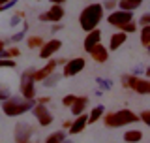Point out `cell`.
<instances>
[{"instance_id": "1", "label": "cell", "mask_w": 150, "mask_h": 143, "mask_svg": "<svg viewBox=\"0 0 150 143\" xmlns=\"http://www.w3.org/2000/svg\"><path fill=\"white\" fill-rule=\"evenodd\" d=\"M103 11H105L103 6L98 2L86 6L81 11V15H79V25H81V28L84 32H90L94 28H98V25H100L101 19H103Z\"/></svg>"}, {"instance_id": "2", "label": "cell", "mask_w": 150, "mask_h": 143, "mask_svg": "<svg viewBox=\"0 0 150 143\" xmlns=\"http://www.w3.org/2000/svg\"><path fill=\"white\" fill-rule=\"evenodd\" d=\"M34 104H36L34 100H26L23 96H9L2 102V111L8 117H19L23 113L30 111L34 107Z\"/></svg>"}, {"instance_id": "3", "label": "cell", "mask_w": 150, "mask_h": 143, "mask_svg": "<svg viewBox=\"0 0 150 143\" xmlns=\"http://www.w3.org/2000/svg\"><path fill=\"white\" fill-rule=\"evenodd\" d=\"M103 124L109 128H120V126H128L131 122H137L139 115L129 109H118V111H111V113H103Z\"/></svg>"}, {"instance_id": "4", "label": "cell", "mask_w": 150, "mask_h": 143, "mask_svg": "<svg viewBox=\"0 0 150 143\" xmlns=\"http://www.w3.org/2000/svg\"><path fill=\"white\" fill-rule=\"evenodd\" d=\"M34 68H26L25 72H23L21 75V87H19V90H21V96L26 98V100H34L36 98V89H34Z\"/></svg>"}, {"instance_id": "5", "label": "cell", "mask_w": 150, "mask_h": 143, "mask_svg": "<svg viewBox=\"0 0 150 143\" xmlns=\"http://www.w3.org/2000/svg\"><path fill=\"white\" fill-rule=\"evenodd\" d=\"M122 85L135 90L137 94H150V81L139 77V75H124L122 77Z\"/></svg>"}, {"instance_id": "6", "label": "cell", "mask_w": 150, "mask_h": 143, "mask_svg": "<svg viewBox=\"0 0 150 143\" xmlns=\"http://www.w3.org/2000/svg\"><path fill=\"white\" fill-rule=\"evenodd\" d=\"M32 134H34V128L28 122H17L15 132H13V139H15V143H30Z\"/></svg>"}, {"instance_id": "7", "label": "cell", "mask_w": 150, "mask_h": 143, "mask_svg": "<svg viewBox=\"0 0 150 143\" xmlns=\"http://www.w3.org/2000/svg\"><path fill=\"white\" fill-rule=\"evenodd\" d=\"M30 111L34 113V117L38 119V122H40L41 126H51L53 124V113H51L49 107H45L43 104H34V107H32Z\"/></svg>"}, {"instance_id": "8", "label": "cell", "mask_w": 150, "mask_h": 143, "mask_svg": "<svg viewBox=\"0 0 150 143\" xmlns=\"http://www.w3.org/2000/svg\"><path fill=\"white\" fill-rule=\"evenodd\" d=\"M129 21H133V11H124V9H112L107 17V23L112 26H120Z\"/></svg>"}, {"instance_id": "9", "label": "cell", "mask_w": 150, "mask_h": 143, "mask_svg": "<svg viewBox=\"0 0 150 143\" xmlns=\"http://www.w3.org/2000/svg\"><path fill=\"white\" fill-rule=\"evenodd\" d=\"M64 17V8L58 6V4H53L47 11L40 13V21H45V23H60V19Z\"/></svg>"}, {"instance_id": "10", "label": "cell", "mask_w": 150, "mask_h": 143, "mask_svg": "<svg viewBox=\"0 0 150 143\" xmlns=\"http://www.w3.org/2000/svg\"><path fill=\"white\" fill-rule=\"evenodd\" d=\"M83 68H84V59H83V56H75V59L66 60V62H64V75H66V77L77 75L79 72H83Z\"/></svg>"}, {"instance_id": "11", "label": "cell", "mask_w": 150, "mask_h": 143, "mask_svg": "<svg viewBox=\"0 0 150 143\" xmlns=\"http://www.w3.org/2000/svg\"><path fill=\"white\" fill-rule=\"evenodd\" d=\"M60 47H62V41H60V40H49V41H45V44L40 47V59H43V60L45 59H51V56H53Z\"/></svg>"}, {"instance_id": "12", "label": "cell", "mask_w": 150, "mask_h": 143, "mask_svg": "<svg viewBox=\"0 0 150 143\" xmlns=\"http://www.w3.org/2000/svg\"><path fill=\"white\" fill-rule=\"evenodd\" d=\"M86 119H88V115H86V113H81V115H77V117H75V121L71 122V124H69L68 132H69L71 136L79 134V132H83V130H84V126L88 124V122H86Z\"/></svg>"}, {"instance_id": "13", "label": "cell", "mask_w": 150, "mask_h": 143, "mask_svg": "<svg viewBox=\"0 0 150 143\" xmlns=\"http://www.w3.org/2000/svg\"><path fill=\"white\" fill-rule=\"evenodd\" d=\"M88 53H90V56L96 60V62H107V59H109V51H107V47L101 45V44L94 45Z\"/></svg>"}, {"instance_id": "14", "label": "cell", "mask_w": 150, "mask_h": 143, "mask_svg": "<svg viewBox=\"0 0 150 143\" xmlns=\"http://www.w3.org/2000/svg\"><path fill=\"white\" fill-rule=\"evenodd\" d=\"M101 41V30H98V28H94V30H90L86 34V38H84V51H90L94 45H98Z\"/></svg>"}, {"instance_id": "15", "label": "cell", "mask_w": 150, "mask_h": 143, "mask_svg": "<svg viewBox=\"0 0 150 143\" xmlns=\"http://www.w3.org/2000/svg\"><path fill=\"white\" fill-rule=\"evenodd\" d=\"M54 68H56V60H49L43 68H40V70L34 72V81H43L49 74H53Z\"/></svg>"}, {"instance_id": "16", "label": "cell", "mask_w": 150, "mask_h": 143, "mask_svg": "<svg viewBox=\"0 0 150 143\" xmlns=\"http://www.w3.org/2000/svg\"><path fill=\"white\" fill-rule=\"evenodd\" d=\"M86 107H88V98L86 96H75V102L69 106V109H71V113L75 117L81 115V113H84Z\"/></svg>"}, {"instance_id": "17", "label": "cell", "mask_w": 150, "mask_h": 143, "mask_svg": "<svg viewBox=\"0 0 150 143\" xmlns=\"http://www.w3.org/2000/svg\"><path fill=\"white\" fill-rule=\"evenodd\" d=\"M126 38H128V34L126 32H115V34L111 36V41H109V49L111 51H116L120 45H124V41H126Z\"/></svg>"}, {"instance_id": "18", "label": "cell", "mask_w": 150, "mask_h": 143, "mask_svg": "<svg viewBox=\"0 0 150 143\" xmlns=\"http://www.w3.org/2000/svg\"><path fill=\"white\" fill-rule=\"evenodd\" d=\"M141 4H143V0H118L116 6H118V9H124V11H133Z\"/></svg>"}, {"instance_id": "19", "label": "cell", "mask_w": 150, "mask_h": 143, "mask_svg": "<svg viewBox=\"0 0 150 143\" xmlns=\"http://www.w3.org/2000/svg\"><path fill=\"white\" fill-rule=\"evenodd\" d=\"M141 139H143V132L137 130V128L124 132V141H126V143H139Z\"/></svg>"}, {"instance_id": "20", "label": "cell", "mask_w": 150, "mask_h": 143, "mask_svg": "<svg viewBox=\"0 0 150 143\" xmlns=\"http://www.w3.org/2000/svg\"><path fill=\"white\" fill-rule=\"evenodd\" d=\"M103 113H105V107H103V106H96V107H92V111H90V115H88L86 122H90V124H92V122L100 121Z\"/></svg>"}, {"instance_id": "21", "label": "cell", "mask_w": 150, "mask_h": 143, "mask_svg": "<svg viewBox=\"0 0 150 143\" xmlns=\"http://www.w3.org/2000/svg\"><path fill=\"white\" fill-rule=\"evenodd\" d=\"M66 139V132L64 130H56L53 134H49L45 137V143H62Z\"/></svg>"}, {"instance_id": "22", "label": "cell", "mask_w": 150, "mask_h": 143, "mask_svg": "<svg viewBox=\"0 0 150 143\" xmlns=\"http://www.w3.org/2000/svg\"><path fill=\"white\" fill-rule=\"evenodd\" d=\"M141 44L144 47H150V25L141 26Z\"/></svg>"}, {"instance_id": "23", "label": "cell", "mask_w": 150, "mask_h": 143, "mask_svg": "<svg viewBox=\"0 0 150 143\" xmlns=\"http://www.w3.org/2000/svg\"><path fill=\"white\" fill-rule=\"evenodd\" d=\"M60 77H62L60 74H54V72H53V74H49V75L43 79V85H45V87H54V85L60 81Z\"/></svg>"}, {"instance_id": "24", "label": "cell", "mask_w": 150, "mask_h": 143, "mask_svg": "<svg viewBox=\"0 0 150 143\" xmlns=\"http://www.w3.org/2000/svg\"><path fill=\"white\" fill-rule=\"evenodd\" d=\"M26 44H28L30 49H36V47H41V45H43V38H41V36H30L26 40Z\"/></svg>"}, {"instance_id": "25", "label": "cell", "mask_w": 150, "mask_h": 143, "mask_svg": "<svg viewBox=\"0 0 150 143\" xmlns=\"http://www.w3.org/2000/svg\"><path fill=\"white\" fill-rule=\"evenodd\" d=\"M118 30H120V32H126V34H128V32H137V23H135V21L124 23V25L118 26Z\"/></svg>"}, {"instance_id": "26", "label": "cell", "mask_w": 150, "mask_h": 143, "mask_svg": "<svg viewBox=\"0 0 150 143\" xmlns=\"http://www.w3.org/2000/svg\"><path fill=\"white\" fill-rule=\"evenodd\" d=\"M11 96V90H9V87L6 83H0V102H4L6 98Z\"/></svg>"}, {"instance_id": "27", "label": "cell", "mask_w": 150, "mask_h": 143, "mask_svg": "<svg viewBox=\"0 0 150 143\" xmlns=\"http://www.w3.org/2000/svg\"><path fill=\"white\" fill-rule=\"evenodd\" d=\"M26 32H28V23H25V25H23V30H21V32H17V34L13 36L11 40H13V41L17 44V41H21L23 38H25V34H26Z\"/></svg>"}, {"instance_id": "28", "label": "cell", "mask_w": 150, "mask_h": 143, "mask_svg": "<svg viewBox=\"0 0 150 143\" xmlns=\"http://www.w3.org/2000/svg\"><path fill=\"white\" fill-rule=\"evenodd\" d=\"M15 60L11 59H0V68H15Z\"/></svg>"}, {"instance_id": "29", "label": "cell", "mask_w": 150, "mask_h": 143, "mask_svg": "<svg viewBox=\"0 0 150 143\" xmlns=\"http://www.w3.org/2000/svg\"><path fill=\"white\" fill-rule=\"evenodd\" d=\"M116 2H118V0H105L101 6H103V9H109V11H112V9L116 8Z\"/></svg>"}, {"instance_id": "30", "label": "cell", "mask_w": 150, "mask_h": 143, "mask_svg": "<svg viewBox=\"0 0 150 143\" xmlns=\"http://www.w3.org/2000/svg\"><path fill=\"white\" fill-rule=\"evenodd\" d=\"M139 25H141V26H148V25H150V13H144V15H141Z\"/></svg>"}, {"instance_id": "31", "label": "cell", "mask_w": 150, "mask_h": 143, "mask_svg": "<svg viewBox=\"0 0 150 143\" xmlns=\"http://www.w3.org/2000/svg\"><path fill=\"white\" fill-rule=\"evenodd\" d=\"M139 119L144 122V124H150V111H148V109H144V111L139 115Z\"/></svg>"}, {"instance_id": "32", "label": "cell", "mask_w": 150, "mask_h": 143, "mask_svg": "<svg viewBox=\"0 0 150 143\" xmlns=\"http://www.w3.org/2000/svg\"><path fill=\"white\" fill-rule=\"evenodd\" d=\"M73 102H75V94H68V96H64V100H62V104L66 107H69Z\"/></svg>"}, {"instance_id": "33", "label": "cell", "mask_w": 150, "mask_h": 143, "mask_svg": "<svg viewBox=\"0 0 150 143\" xmlns=\"http://www.w3.org/2000/svg\"><path fill=\"white\" fill-rule=\"evenodd\" d=\"M15 4H17V0H9V2H6V4H0V11H6V9L13 8Z\"/></svg>"}, {"instance_id": "34", "label": "cell", "mask_w": 150, "mask_h": 143, "mask_svg": "<svg viewBox=\"0 0 150 143\" xmlns=\"http://www.w3.org/2000/svg\"><path fill=\"white\" fill-rule=\"evenodd\" d=\"M21 17H23V13H17V15H13L11 19H9V25H11V26H17L19 23H21Z\"/></svg>"}, {"instance_id": "35", "label": "cell", "mask_w": 150, "mask_h": 143, "mask_svg": "<svg viewBox=\"0 0 150 143\" xmlns=\"http://www.w3.org/2000/svg\"><path fill=\"white\" fill-rule=\"evenodd\" d=\"M49 102H51V98H49V96H43V98H40V100H38L36 104H43V106H47Z\"/></svg>"}, {"instance_id": "36", "label": "cell", "mask_w": 150, "mask_h": 143, "mask_svg": "<svg viewBox=\"0 0 150 143\" xmlns=\"http://www.w3.org/2000/svg\"><path fill=\"white\" fill-rule=\"evenodd\" d=\"M98 83H100L101 87H105V89H111V81H103V79H98Z\"/></svg>"}, {"instance_id": "37", "label": "cell", "mask_w": 150, "mask_h": 143, "mask_svg": "<svg viewBox=\"0 0 150 143\" xmlns=\"http://www.w3.org/2000/svg\"><path fill=\"white\" fill-rule=\"evenodd\" d=\"M60 28H62V23H54V25H53V28H51V32H58Z\"/></svg>"}, {"instance_id": "38", "label": "cell", "mask_w": 150, "mask_h": 143, "mask_svg": "<svg viewBox=\"0 0 150 143\" xmlns=\"http://www.w3.org/2000/svg\"><path fill=\"white\" fill-rule=\"evenodd\" d=\"M139 74H143V68H141V66H137V68H133V75H139Z\"/></svg>"}, {"instance_id": "39", "label": "cell", "mask_w": 150, "mask_h": 143, "mask_svg": "<svg viewBox=\"0 0 150 143\" xmlns=\"http://www.w3.org/2000/svg\"><path fill=\"white\" fill-rule=\"evenodd\" d=\"M49 2H51V4H58V6H62L66 0H49Z\"/></svg>"}, {"instance_id": "40", "label": "cell", "mask_w": 150, "mask_h": 143, "mask_svg": "<svg viewBox=\"0 0 150 143\" xmlns=\"http://www.w3.org/2000/svg\"><path fill=\"white\" fill-rule=\"evenodd\" d=\"M4 47H6V41H4L2 38H0V53H2V51H4Z\"/></svg>"}, {"instance_id": "41", "label": "cell", "mask_w": 150, "mask_h": 143, "mask_svg": "<svg viewBox=\"0 0 150 143\" xmlns=\"http://www.w3.org/2000/svg\"><path fill=\"white\" fill-rule=\"evenodd\" d=\"M6 2H9V0H0V4H6Z\"/></svg>"}, {"instance_id": "42", "label": "cell", "mask_w": 150, "mask_h": 143, "mask_svg": "<svg viewBox=\"0 0 150 143\" xmlns=\"http://www.w3.org/2000/svg\"><path fill=\"white\" fill-rule=\"evenodd\" d=\"M62 143H71V141H69V139H64V141H62Z\"/></svg>"}]
</instances>
